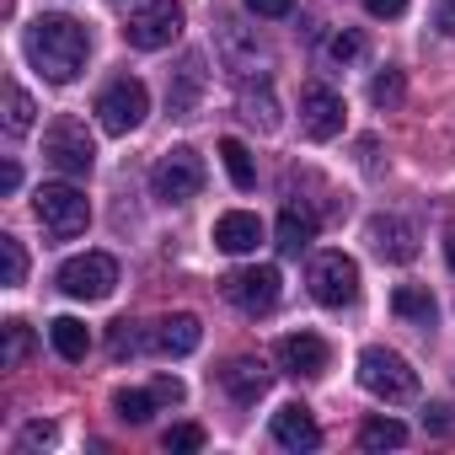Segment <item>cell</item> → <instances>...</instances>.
I'll list each match as a JSON object with an SVG mask.
<instances>
[{
	"instance_id": "cell-1",
	"label": "cell",
	"mask_w": 455,
	"mask_h": 455,
	"mask_svg": "<svg viewBox=\"0 0 455 455\" xmlns=\"http://www.w3.org/2000/svg\"><path fill=\"white\" fill-rule=\"evenodd\" d=\"M22 49L33 60V70L54 86H70L86 60H92V33L76 22V17H38L28 33H22Z\"/></svg>"
},
{
	"instance_id": "cell-2",
	"label": "cell",
	"mask_w": 455,
	"mask_h": 455,
	"mask_svg": "<svg viewBox=\"0 0 455 455\" xmlns=\"http://www.w3.org/2000/svg\"><path fill=\"white\" fill-rule=\"evenodd\" d=\"M33 209H38L44 231H49L54 242H76L86 225H92V204H86V193H81L76 182H44V188L33 193Z\"/></svg>"
},
{
	"instance_id": "cell-3",
	"label": "cell",
	"mask_w": 455,
	"mask_h": 455,
	"mask_svg": "<svg viewBox=\"0 0 455 455\" xmlns=\"http://www.w3.org/2000/svg\"><path fill=\"white\" fill-rule=\"evenodd\" d=\"M359 386L380 402H412L418 396V370L391 348H364L359 354Z\"/></svg>"
},
{
	"instance_id": "cell-4",
	"label": "cell",
	"mask_w": 455,
	"mask_h": 455,
	"mask_svg": "<svg viewBox=\"0 0 455 455\" xmlns=\"http://www.w3.org/2000/svg\"><path fill=\"white\" fill-rule=\"evenodd\" d=\"M145 113H150V92H145V81H134V76L102 86V97H97V124H102L108 134H134V129L145 124Z\"/></svg>"
},
{
	"instance_id": "cell-5",
	"label": "cell",
	"mask_w": 455,
	"mask_h": 455,
	"mask_svg": "<svg viewBox=\"0 0 455 455\" xmlns=\"http://www.w3.org/2000/svg\"><path fill=\"white\" fill-rule=\"evenodd\" d=\"M306 284H311V295L322 300V306H354V295H359V263L348 258V252H316L311 258V268H306Z\"/></svg>"
},
{
	"instance_id": "cell-6",
	"label": "cell",
	"mask_w": 455,
	"mask_h": 455,
	"mask_svg": "<svg viewBox=\"0 0 455 455\" xmlns=\"http://www.w3.org/2000/svg\"><path fill=\"white\" fill-rule=\"evenodd\" d=\"M284 295V279L274 263H258V268H236V274H225V300H231L236 311L247 316H268Z\"/></svg>"
},
{
	"instance_id": "cell-7",
	"label": "cell",
	"mask_w": 455,
	"mask_h": 455,
	"mask_svg": "<svg viewBox=\"0 0 455 455\" xmlns=\"http://www.w3.org/2000/svg\"><path fill=\"white\" fill-rule=\"evenodd\" d=\"M198 188H204V161H198L188 145L166 150V156L156 161V172H150V193H156L161 204H188V198H198Z\"/></svg>"
},
{
	"instance_id": "cell-8",
	"label": "cell",
	"mask_w": 455,
	"mask_h": 455,
	"mask_svg": "<svg viewBox=\"0 0 455 455\" xmlns=\"http://www.w3.org/2000/svg\"><path fill=\"white\" fill-rule=\"evenodd\" d=\"M44 156H49L65 177H86L92 161H97V145H92V134H86L81 118H54L49 134H44Z\"/></svg>"
},
{
	"instance_id": "cell-9",
	"label": "cell",
	"mask_w": 455,
	"mask_h": 455,
	"mask_svg": "<svg viewBox=\"0 0 455 455\" xmlns=\"http://www.w3.org/2000/svg\"><path fill=\"white\" fill-rule=\"evenodd\" d=\"M60 290L70 300H108L118 290V263L108 252H81L60 268Z\"/></svg>"
},
{
	"instance_id": "cell-10",
	"label": "cell",
	"mask_w": 455,
	"mask_h": 455,
	"mask_svg": "<svg viewBox=\"0 0 455 455\" xmlns=\"http://www.w3.org/2000/svg\"><path fill=\"white\" fill-rule=\"evenodd\" d=\"M177 33H182V6H177V0H150V6L134 12L129 28H124V38H129L134 49H145V54L166 49Z\"/></svg>"
},
{
	"instance_id": "cell-11",
	"label": "cell",
	"mask_w": 455,
	"mask_h": 455,
	"mask_svg": "<svg viewBox=\"0 0 455 455\" xmlns=\"http://www.w3.org/2000/svg\"><path fill=\"white\" fill-rule=\"evenodd\" d=\"M300 129L311 134V140H338L343 134V97L332 92V86H306L300 92Z\"/></svg>"
},
{
	"instance_id": "cell-12",
	"label": "cell",
	"mask_w": 455,
	"mask_h": 455,
	"mask_svg": "<svg viewBox=\"0 0 455 455\" xmlns=\"http://www.w3.org/2000/svg\"><path fill=\"white\" fill-rule=\"evenodd\" d=\"M279 364H284V375H306V380H316V375H327L332 348H327L316 332H290V338H279Z\"/></svg>"
},
{
	"instance_id": "cell-13",
	"label": "cell",
	"mask_w": 455,
	"mask_h": 455,
	"mask_svg": "<svg viewBox=\"0 0 455 455\" xmlns=\"http://www.w3.org/2000/svg\"><path fill=\"white\" fill-rule=\"evenodd\" d=\"M364 236H370V247H375L386 263H412V258H418V236H412V225H407V220H396V214H375V220L364 225Z\"/></svg>"
},
{
	"instance_id": "cell-14",
	"label": "cell",
	"mask_w": 455,
	"mask_h": 455,
	"mask_svg": "<svg viewBox=\"0 0 455 455\" xmlns=\"http://www.w3.org/2000/svg\"><path fill=\"white\" fill-rule=\"evenodd\" d=\"M220 386L231 391L242 407H252L258 396H268V386H274V370H268L263 359H231V364L220 370Z\"/></svg>"
},
{
	"instance_id": "cell-15",
	"label": "cell",
	"mask_w": 455,
	"mask_h": 455,
	"mask_svg": "<svg viewBox=\"0 0 455 455\" xmlns=\"http://www.w3.org/2000/svg\"><path fill=\"white\" fill-rule=\"evenodd\" d=\"M274 444H284V450H316V444H322V428H316L311 407L284 402V407L274 412Z\"/></svg>"
},
{
	"instance_id": "cell-16",
	"label": "cell",
	"mask_w": 455,
	"mask_h": 455,
	"mask_svg": "<svg viewBox=\"0 0 455 455\" xmlns=\"http://www.w3.org/2000/svg\"><path fill=\"white\" fill-rule=\"evenodd\" d=\"M258 242H263V220L258 214L231 209V214L214 220V247H225V252H258Z\"/></svg>"
},
{
	"instance_id": "cell-17",
	"label": "cell",
	"mask_w": 455,
	"mask_h": 455,
	"mask_svg": "<svg viewBox=\"0 0 455 455\" xmlns=\"http://www.w3.org/2000/svg\"><path fill=\"white\" fill-rule=\"evenodd\" d=\"M198 97H204V60H198V54H188V60L172 70V86H166V108H172L177 118H188V113L198 108Z\"/></svg>"
},
{
	"instance_id": "cell-18",
	"label": "cell",
	"mask_w": 455,
	"mask_h": 455,
	"mask_svg": "<svg viewBox=\"0 0 455 455\" xmlns=\"http://www.w3.org/2000/svg\"><path fill=\"white\" fill-rule=\"evenodd\" d=\"M156 354H172V359H182V354H193L198 343H204V327H198V316H188V311H177V316H166V322H156Z\"/></svg>"
},
{
	"instance_id": "cell-19",
	"label": "cell",
	"mask_w": 455,
	"mask_h": 455,
	"mask_svg": "<svg viewBox=\"0 0 455 455\" xmlns=\"http://www.w3.org/2000/svg\"><path fill=\"white\" fill-rule=\"evenodd\" d=\"M220 54H225V65H231L236 76H247V70H258V65H263V44H258V38H247L236 22H220Z\"/></svg>"
},
{
	"instance_id": "cell-20",
	"label": "cell",
	"mask_w": 455,
	"mask_h": 455,
	"mask_svg": "<svg viewBox=\"0 0 455 455\" xmlns=\"http://www.w3.org/2000/svg\"><path fill=\"white\" fill-rule=\"evenodd\" d=\"M274 236H279V252H284V258H300V252L316 242V214L290 204V209L279 214V231H274Z\"/></svg>"
},
{
	"instance_id": "cell-21",
	"label": "cell",
	"mask_w": 455,
	"mask_h": 455,
	"mask_svg": "<svg viewBox=\"0 0 455 455\" xmlns=\"http://www.w3.org/2000/svg\"><path fill=\"white\" fill-rule=\"evenodd\" d=\"M49 343H54L60 359H86L92 354V332H86L81 316H54L49 322Z\"/></svg>"
},
{
	"instance_id": "cell-22",
	"label": "cell",
	"mask_w": 455,
	"mask_h": 455,
	"mask_svg": "<svg viewBox=\"0 0 455 455\" xmlns=\"http://www.w3.org/2000/svg\"><path fill=\"white\" fill-rule=\"evenodd\" d=\"M391 311H396L402 322H418V327H434V316H439V300H434L428 290H418V284H402V290L391 295Z\"/></svg>"
},
{
	"instance_id": "cell-23",
	"label": "cell",
	"mask_w": 455,
	"mask_h": 455,
	"mask_svg": "<svg viewBox=\"0 0 455 455\" xmlns=\"http://www.w3.org/2000/svg\"><path fill=\"white\" fill-rule=\"evenodd\" d=\"M242 118L258 124V129H279V102H274V86H268V81H263L258 92H252V86L242 92Z\"/></svg>"
},
{
	"instance_id": "cell-24",
	"label": "cell",
	"mask_w": 455,
	"mask_h": 455,
	"mask_svg": "<svg viewBox=\"0 0 455 455\" xmlns=\"http://www.w3.org/2000/svg\"><path fill=\"white\" fill-rule=\"evenodd\" d=\"M161 407V396L156 391H113V412H118V423H150V412Z\"/></svg>"
},
{
	"instance_id": "cell-25",
	"label": "cell",
	"mask_w": 455,
	"mask_h": 455,
	"mask_svg": "<svg viewBox=\"0 0 455 455\" xmlns=\"http://www.w3.org/2000/svg\"><path fill=\"white\" fill-rule=\"evenodd\" d=\"M220 161H225V172H231V182H236V188H252V182H258L252 150H247L242 140H220Z\"/></svg>"
},
{
	"instance_id": "cell-26",
	"label": "cell",
	"mask_w": 455,
	"mask_h": 455,
	"mask_svg": "<svg viewBox=\"0 0 455 455\" xmlns=\"http://www.w3.org/2000/svg\"><path fill=\"white\" fill-rule=\"evenodd\" d=\"M359 444H364V450H402V444H407V428H402L396 418H370V423L359 428Z\"/></svg>"
},
{
	"instance_id": "cell-27",
	"label": "cell",
	"mask_w": 455,
	"mask_h": 455,
	"mask_svg": "<svg viewBox=\"0 0 455 455\" xmlns=\"http://www.w3.org/2000/svg\"><path fill=\"white\" fill-rule=\"evenodd\" d=\"M145 348H156V338H145L134 322H113V338H108L113 359H129V354H145Z\"/></svg>"
},
{
	"instance_id": "cell-28",
	"label": "cell",
	"mask_w": 455,
	"mask_h": 455,
	"mask_svg": "<svg viewBox=\"0 0 455 455\" xmlns=\"http://www.w3.org/2000/svg\"><path fill=\"white\" fill-rule=\"evenodd\" d=\"M0 263H6V274H0V284H6V290H17L28 279V252H22L17 236H0Z\"/></svg>"
},
{
	"instance_id": "cell-29",
	"label": "cell",
	"mask_w": 455,
	"mask_h": 455,
	"mask_svg": "<svg viewBox=\"0 0 455 455\" xmlns=\"http://www.w3.org/2000/svg\"><path fill=\"white\" fill-rule=\"evenodd\" d=\"M33 113H38L33 97H28L22 86H6V129H12V134H28V129H33Z\"/></svg>"
},
{
	"instance_id": "cell-30",
	"label": "cell",
	"mask_w": 455,
	"mask_h": 455,
	"mask_svg": "<svg viewBox=\"0 0 455 455\" xmlns=\"http://www.w3.org/2000/svg\"><path fill=\"white\" fill-rule=\"evenodd\" d=\"M28 354H33V332H28V322H6V354H0V364L17 370Z\"/></svg>"
},
{
	"instance_id": "cell-31",
	"label": "cell",
	"mask_w": 455,
	"mask_h": 455,
	"mask_svg": "<svg viewBox=\"0 0 455 455\" xmlns=\"http://www.w3.org/2000/svg\"><path fill=\"white\" fill-rule=\"evenodd\" d=\"M370 102H375V108H396V102H402V70H380V76L370 81Z\"/></svg>"
},
{
	"instance_id": "cell-32",
	"label": "cell",
	"mask_w": 455,
	"mask_h": 455,
	"mask_svg": "<svg viewBox=\"0 0 455 455\" xmlns=\"http://www.w3.org/2000/svg\"><path fill=\"white\" fill-rule=\"evenodd\" d=\"M166 455H188V450H204V428L198 423H177V428H166Z\"/></svg>"
},
{
	"instance_id": "cell-33",
	"label": "cell",
	"mask_w": 455,
	"mask_h": 455,
	"mask_svg": "<svg viewBox=\"0 0 455 455\" xmlns=\"http://www.w3.org/2000/svg\"><path fill=\"white\" fill-rule=\"evenodd\" d=\"M327 54H332L338 65H348V60H359V54H364V38L343 28V33H332V44H327Z\"/></svg>"
},
{
	"instance_id": "cell-34",
	"label": "cell",
	"mask_w": 455,
	"mask_h": 455,
	"mask_svg": "<svg viewBox=\"0 0 455 455\" xmlns=\"http://www.w3.org/2000/svg\"><path fill=\"white\" fill-rule=\"evenodd\" d=\"M54 434H60L54 423H28V428H22V450H38V444H54Z\"/></svg>"
},
{
	"instance_id": "cell-35",
	"label": "cell",
	"mask_w": 455,
	"mask_h": 455,
	"mask_svg": "<svg viewBox=\"0 0 455 455\" xmlns=\"http://www.w3.org/2000/svg\"><path fill=\"white\" fill-rule=\"evenodd\" d=\"M247 12H252V17H290L295 0H247Z\"/></svg>"
},
{
	"instance_id": "cell-36",
	"label": "cell",
	"mask_w": 455,
	"mask_h": 455,
	"mask_svg": "<svg viewBox=\"0 0 455 455\" xmlns=\"http://www.w3.org/2000/svg\"><path fill=\"white\" fill-rule=\"evenodd\" d=\"M364 12L380 17V22H396V17L407 12V0H364Z\"/></svg>"
},
{
	"instance_id": "cell-37",
	"label": "cell",
	"mask_w": 455,
	"mask_h": 455,
	"mask_svg": "<svg viewBox=\"0 0 455 455\" xmlns=\"http://www.w3.org/2000/svg\"><path fill=\"white\" fill-rule=\"evenodd\" d=\"M434 28L444 38H455V0H439V6H434Z\"/></svg>"
},
{
	"instance_id": "cell-38",
	"label": "cell",
	"mask_w": 455,
	"mask_h": 455,
	"mask_svg": "<svg viewBox=\"0 0 455 455\" xmlns=\"http://www.w3.org/2000/svg\"><path fill=\"white\" fill-rule=\"evenodd\" d=\"M450 412H455V407H444V402H434V407H428V412H423V423H428V428H434V434H444V428H450V423H455V418H450Z\"/></svg>"
},
{
	"instance_id": "cell-39",
	"label": "cell",
	"mask_w": 455,
	"mask_h": 455,
	"mask_svg": "<svg viewBox=\"0 0 455 455\" xmlns=\"http://www.w3.org/2000/svg\"><path fill=\"white\" fill-rule=\"evenodd\" d=\"M150 391H156L161 402H182V380H172V375H161V380H156Z\"/></svg>"
},
{
	"instance_id": "cell-40",
	"label": "cell",
	"mask_w": 455,
	"mask_h": 455,
	"mask_svg": "<svg viewBox=\"0 0 455 455\" xmlns=\"http://www.w3.org/2000/svg\"><path fill=\"white\" fill-rule=\"evenodd\" d=\"M22 182V172H17V161H6V166H0V193H12Z\"/></svg>"
},
{
	"instance_id": "cell-41",
	"label": "cell",
	"mask_w": 455,
	"mask_h": 455,
	"mask_svg": "<svg viewBox=\"0 0 455 455\" xmlns=\"http://www.w3.org/2000/svg\"><path fill=\"white\" fill-rule=\"evenodd\" d=\"M444 263H450V274H455V231L444 236Z\"/></svg>"
}]
</instances>
